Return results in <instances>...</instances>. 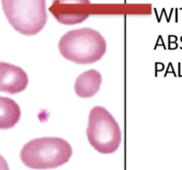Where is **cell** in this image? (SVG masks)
Returning <instances> with one entry per match:
<instances>
[{"mask_svg":"<svg viewBox=\"0 0 182 170\" xmlns=\"http://www.w3.org/2000/svg\"><path fill=\"white\" fill-rule=\"evenodd\" d=\"M72 147L60 137L35 138L25 144L21 151L22 163L32 169L45 170L60 166L72 156Z\"/></svg>","mask_w":182,"mask_h":170,"instance_id":"obj_2","label":"cell"},{"mask_svg":"<svg viewBox=\"0 0 182 170\" xmlns=\"http://www.w3.org/2000/svg\"><path fill=\"white\" fill-rule=\"evenodd\" d=\"M90 0H53L50 12L64 25L82 23L91 14Z\"/></svg>","mask_w":182,"mask_h":170,"instance_id":"obj_5","label":"cell"},{"mask_svg":"<svg viewBox=\"0 0 182 170\" xmlns=\"http://www.w3.org/2000/svg\"><path fill=\"white\" fill-rule=\"evenodd\" d=\"M11 26L24 36L39 33L46 24V0H1Z\"/></svg>","mask_w":182,"mask_h":170,"instance_id":"obj_3","label":"cell"},{"mask_svg":"<svg viewBox=\"0 0 182 170\" xmlns=\"http://www.w3.org/2000/svg\"><path fill=\"white\" fill-rule=\"evenodd\" d=\"M102 81L101 74L95 69H90L81 74L76 80L74 90L80 98L94 97L100 90Z\"/></svg>","mask_w":182,"mask_h":170,"instance_id":"obj_7","label":"cell"},{"mask_svg":"<svg viewBox=\"0 0 182 170\" xmlns=\"http://www.w3.org/2000/svg\"><path fill=\"white\" fill-rule=\"evenodd\" d=\"M29 83L27 73L20 66L0 62V91L16 94L23 91Z\"/></svg>","mask_w":182,"mask_h":170,"instance_id":"obj_6","label":"cell"},{"mask_svg":"<svg viewBox=\"0 0 182 170\" xmlns=\"http://www.w3.org/2000/svg\"><path fill=\"white\" fill-rule=\"evenodd\" d=\"M86 135L90 144L103 154L115 152L120 146L122 133L112 114L102 106L90 111Z\"/></svg>","mask_w":182,"mask_h":170,"instance_id":"obj_4","label":"cell"},{"mask_svg":"<svg viewBox=\"0 0 182 170\" xmlns=\"http://www.w3.org/2000/svg\"><path fill=\"white\" fill-rule=\"evenodd\" d=\"M0 170H10L6 160L1 154H0Z\"/></svg>","mask_w":182,"mask_h":170,"instance_id":"obj_9","label":"cell"},{"mask_svg":"<svg viewBox=\"0 0 182 170\" xmlns=\"http://www.w3.org/2000/svg\"><path fill=\"white\" fill-rule=\"evenodd\" d=\"M21 108L12 99L0 96V129L14 128L21 119Z\"/></svg>","mask_w":182,"mask_h":170,"instance_id":"obj_8","label":"cell"},{"mask_svg":"<svg viewBox=\"0 0 182 170\" xmlns=\"http://www.w3.org/2000/svg\"><path fill=\"white\" fill-rule=\"evenodd\" d=\"M58 48L62 57L76 64H93L104 56L107 43L97 30L82 28L63 35Z\"/></svg>","mask_w":182,"mask_h":170,"instance_id":"obj_1","label":"cell"}]
</instances>
